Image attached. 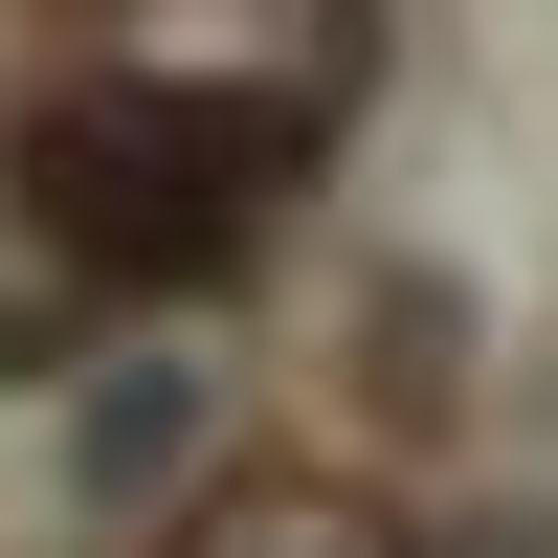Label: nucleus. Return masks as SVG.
Masks as SVG:
<instances>
[{
    "label": "nucleus",
    "instance_id": "1",
    "mask_svg": "<svg viewBox=\"0 0 558 558\" xmlns=\"http://www.w3.org/2000/svg\"><path fill=\"white\" fill-rule=\"evenodd\" d=\"M357 23H313L291 68H223V45H89V68H23V223L89 268V291H202L291 223V157L336 134Z\"/></svg>",
    "mask_w": 558,
    "mask_h": 558
},
{
    "label": "nucleus",
    "instance_id": "2",
    "mask_svg": "<svg viewBox=\"0 0 558 558\" xmlns=\"http://www.w3.org/2000/svg\"><path fill=\"white\" fill-rule=\"evenodd\" d=\"M179 470H202V357H112L68 402V514H157Z\"/></svg>",
    "mask_w": 558,
    "mask_h": 558
},
{
    "label": "nucleus",
    "instance_id": "3",
    "mask_svg": "<svg viewBox=\"0 0 558 558\" xmlns=\"http://www.w3.org/2000/svg\"><path fill=\"white\" fill-rule=\"evenodd\" d=\"M357 402H380V425H447V402H470V291H447V268H380V291H357Z\"/></svg>",
    "mask_w": 558,
    "mask_h": 558
},
{
    "label": "nucleus",
    "instance_id": "4",
    "mask_svg": "<svg viewBox=\"0 0 558 558\" xmlns=\"http://www.w3.org/2000/svg\"><path fill=\"white\" fill-rule=\"evenodd\" d=\"M179 558H402V536L357 514V492H223V514L179 536Z\"/></svg>",
    "mask_w": 558,
    "mask_h": 558
},
{
    "label": "nucleus",
    "instance_id": "5",
    "mask_svg": "<svg viewBox=\"0 0 558 558\" xmlns=\"http://www.w3.org/2000/svg\"><path fill=\"white\" fill-rule=\"evenodd\" d=\"M425 558H558V492H470V514H447Z\"/></svg>",
    "mask_w": 558,
    "mask_h": 558
}]
</instances>
